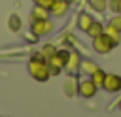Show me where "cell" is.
Returning a JSON list of instances; mask_svg holds the SVG:
<instances>
[{
  "mask_svg": "<svg viewBox=\"0 0 121 117\" xmlns=\"http://www.w3.org/2000/svg\"><path fill=\"white\" fill-rule=\"evenodd\" d=\"M28 74L34 81H47L51 77V72H49V66H47V60H36V58H30L28 62Z\"/></svg>",
  "mask_w": 121,
  "mask_h": 117,
  "instance_id": "6da1fadb",
  "label": "cell"
},
{
  "mask_svg": "<svg viewBox=\"0 0 121 117\" xmlns=\"http://www.w3.org/2000/svg\"><path fill=\"white\" fill-rule=\"evenodd\" d=\"M117 43L108 36V34H100V36H96V38H93V49L96 51V53H100V55H106V53H110L113 47H115Z\"/></svg>",
  "mask_w": 121,
  "mask_h": 117,
  "instance_id": "7a4b0ae2",
  "label": "cell"
},
{
  "mask_svg": "<svg viewBox=\"0 0 121 117\" xmlns=\"http://www.w3.org/2000/svg\"><path fill=\"white\" fill-rule=\"evenodd\" d=\"M53 28H55V25H53L49 19L32 21V25H30V30H32V34H34V36H47V34H51V32H53Z\"/></svg>",
  "mask_w": 121,
  "mask_h": 117,
  "instance_id": "3957f363",
  "label": "cell"
},
{
  "mask_svg": "<svg viewBox=\"0 0 121 117\" xmlns=\"http://www.w3.org/2000/svg\"><path fill=\"white\" fill-rule=\"evenodd\" d=\"M102 89L106 92H117V91H121V75L119 74H106Z\"/></svg>",
  "mask_w": 121,
  "mask_h": 117,
  "instance_id": "277c9868",
  "label": "cell"
},
{
  "mask_svg": "<svg viewBox=\"0 0 121 117\" xmlns=\"http://www.w3.org/2000/svg\"><path fill=\"white\" fill-rule=\"evenodd\" d=\"M96 85L93 83V79L89 77V79H83V81H79V89H78V94L79 96H83V98H93L95 94H96Z\"/></svg>",
  "mask_w": 121,
  "mask_h": 117,
  "instance_id": "5b68a950",
  "label": "cell"
},
{
  "mask_svg": "<svg viewBox=\"0 0 121 117\" xmlns=\"http://www.w3.org/2000/svg\"><path fill=\"white\" fill-rule=\"evenodd\" d=\"M68 8H70V4H68L66 0H55L53 6L49 8V13H51L53 17H62V15L68 13Z\"/></svg>",
  "mask_w": 121,
  "mask_h": 117,
  "instance_id": "8992f818",
  "label": "cell"
},
{
  "mask_svg": "<svg viewBox=\"0 0 121 117\" xmlns=\"http://www.w3.org/2000/svg\"><path fill=\"white\" fill-rule=\"evenodd\" d=\"M47 66H49L51 75H59V74H60V70L64 68V62L60 60V57H59V55H53V57H49V58H47Z\"/></svg>",
  "mask_w": 121,
  "mask_h": 117,
  "instance_id": "52a82bcc",
  "label": "cell"
},
{
  "mask_svg": "<svg viewBox=\"0 0 121 117\" xmlns=\"http://www.w3.org/2000/svg\"><path fill=\"white\" fill-rule=\"evenodd\" d=\"M62 89H64V94H66V96H76V94H78V89H79V83H78V79H76L74 75H70V77L64 81Z\"/></svg>",
  "mask_w": 121,
  "mask_h": 117,
  "instance_id": "ba28073f",
  "label": "cell"
},
{
  "mask_svg": "<svg viewBox=\"0 0 121 117\" xmlns=\"http://www.w3.org/2000/svg\"><path fill=\"white\" fill-rule=\"evenodd\" d=\"M79 70L85 74V75H93L96 70H98V64L95 62V60H91V58H81V64H79Z\"/></svg>",
  "mask_w": 121,
  "mask_h": 117,
  "instance_id": "9c48e42d",
  "label": "cell"
},
{
  "mask_svg": "<svg viewBox=\"0 0 121 117\" xmlns=\"http://www.w3.org/2000/svg\"><path fill=\"white\" fill-rule=\"evenodd\" d=\"M79 64H81V57H79L76 51H70V57H68V62H66V66H64V68H66L68 72H72V74H74V72L79 68Z\"/></svg>",
  "mask_w": 121,
  "mask_h": 117,
  "instance_id": "30bf717a",
  "label": "cell"
},
{
  "mask_svg": "<svg viewBox=\"0 0 121 117\" xmlns=\"http://www.w3.org/2000/svg\"><path fill=\"white\" fill-rule=\"evenodd\" d=\"M49 9L47 8H43V6H34V9H32V13H30V17H32V21H40V19H49Z\"/></svg>",
  "mask_w": 121,
  "mask_h": 117,
  "instance_id": "8fae6325",
  "label": "cell"
},
{
  "mask_svg": "<svg viewBox=\"0 0 121 117\" xmlns=\"http://www.w3.org/2000/svg\"><path fill=\"white\" fill-rule=\"evenodd\" d=\"M91 23H93L91 13H79V17H78V28H79V30L87 32V28L91 26Z\"/></svg>",
  "mask_w": 121,
  "mask_h": 117,
  "instance_id": "7c38bea8",
  "label": "cell"
},
{
  "mask_svg": "<svg viewBox=\"0 0 121 117\" xmlns=\"http://www.w3.org/2000/svg\"><path fill=\"white\" fill-rule=\"evenodd\" d=\"M104 32V25L102 23H98V21H93L91 23V26L87 28V34L91 36V38H96V36H100Z\"/></svg>",
  "mask_w": 121,
  "mask_h": 117,
  "instance_id": "4fadbf2b",
  "label": "cell"
},
{
  "mask_svg": "<svg viewBox=\"0 0 121 117\" xmlns=\"http://www.w3.org/2000/svg\"><path fill=\"white\" fill-rule=\"evenodd\" d=\"M21 25H23V23H21V17H19V15H15V13L9 15V19H8V28H9L11 32H19V30H21Z\"/></svg>",
  "mask_w": 121,
  "mask_h": 117,
  "instance_id": "5bb4252c",
  "label": "cell"
},
{
  "mask_svg": "<svg viewBox=\"0 0 121 117\" xmlns=\"http://www.w3.org/2000/svg\"><path fill=\"white\" fill-rule=\"evenodd\" d=\"M104 34H108V36H110V38H112L115 43H119V42H121V32H119L115 26H112L110 23L104 26Z\"/></svg>",
  "mask_w": 121,
  "mask_h": 117,
  "instance_id": "9a60e30c",
  "label": "cell"
},
{
  "mask_svg": "<svg viewBox=\"0 0 121 117\" xmlns=\"http://www.w3.org/2000/svg\"><path fill=\"white\" fill-rule=\"evenodd\" d=\"M104 77H106V72H102L100 68H98V70H96V72H95V74L91 75V79H93V83H95V85H96L98 89H102V83H104Z\"/></svg>",
  "mask_w": 121,
  "mask_h": 117,
  "instance_id": "2e32d148",
  "label": "cell"
},
{
  "mask_svg": "<svg viewBox=\"0 0 121 117\" xmlns=\"http://www.w3.org/2000/svg\"><path fill=\"white\" fill-rule=\"evenodd\" d=\"M89 6H91V9L100 13V11H104L108 8V0H89Z\"/></svg>",
  "mask_w": 121,
  "mask_h": 117,
  "instance_id": "e0dca14e",
  "label": "cell"
},
{
  "mask_svg": "<svg viewBox=\"0 0 121 117\" xmlns=\"http://www.w3.org/2000/svg\"><path fill=\"white\" fill-rule=\"evenodd\" d=\"M57 51H59V49H57L55 45H43V47H42V53H43V57H45V58H49V57L57 55Z\"/></svg>",
  "mask_w": 121,
  "mask_h": 117,
  "instance_id": "ac0fdd59",
  "label": "cell"
},
{
  "mask_svg": "<svg viewBox=\"0 0 121 117\" xmlns=\"http://www.w3.org/2000/svg\"><path fill=\"white\" fill-rule=\"evenodd\" d=\"M57 55L60 57V60H62V62H64V66H66L68 57H70V51H66V49H59V51H57Z\"/></svg>",
  "mask_w": 121,
  "mask_h": 117,
  "instance_id": "d6986e66",
  "label": "cell"
},
{
  "mask_svg": "<svg viewBox=\"0 0 121 117\" xmlns=\"http://www.w3.org/2000/svg\"><path fill=\"white\" fill-rule=\"evenodd\" d=\"M119 6H121V2H119V0H108V8H110L112 11L119 13Z\"/></svg>",
  "mask_w": 121,
  "mask_h": 117,
  "instance_id": "ffe728a7",
  "label": "cell"
},
{
  "mask_svg": "<svg viewBox=\"0 0 121 117\" xmlns=\"http://www.w3.org/2000/svg\"><path fill=\"white\" fill-rule=\"evenodd\" d=\"M110 25H112V26H115V28L121 32V15H115V17H112V19H110Z\"/></svg>",
  "mask_w": 121,
  "mask_h": 117,
  "instance_id": "44dd1931",
  "label": "cell"
},
{
  "mask_svg": "<svg viewBox=\"0 0 121 117\" xmlns=\"http://www.w3.org/2000/svg\"><path fill=\"white\" fill-rule=\"evenodd\" d=\"M53 2H55V0H34V4H38V6H43V8H47V9L53 6Z\"/></svg>",
  "mask_w": 121,
  "mask_h": 117,
  "instance_id": "7402d4cb",
  "label": "cell"
},
{
  "mask_svg": "<svg viewBox=\"0 0 121 117\" xmlns=\"http://www.w3.org/2000/svg\"><path fill=\"white\" fill-rule=\"evenodd\" d=\"M66 2H68V4H72V2H74V0H66Z\"/></svg>",
  "mask_w": 121,
  "mask_h": 117,
  "instance_id": "603a6c76",
  "label": "cell"
},
{
  "mask_svg": "<svg viewBox=\"0 0 121 117\" xmlns=\"http://www.w3.org/2000/svg\"><path fill=\"white\" fill-rule=\"evenodd\" d=\"M119 111H121V102H119Z\"/></svg>",
  "mask_w": 121,
  "mask_h": 117,
  "instance_id": "cb8c5ba5",
  "label": "cell"
},
{
  "mask_svg": "<svg viewBox=\"0 0 121 117\" xmlns=\"http://www.w3.org/2000/svg\"><path fill=\"white\" fill-rule=\"evenodd\" d=\"M119 2H121V0H119ZM119 13H121V6H119Z\"/></svg>",
  "mask_w": 121,
  "mask_h": 117,
  "instance_id": "d4e9b609",
  "label": "cell"
}]
</instances>
